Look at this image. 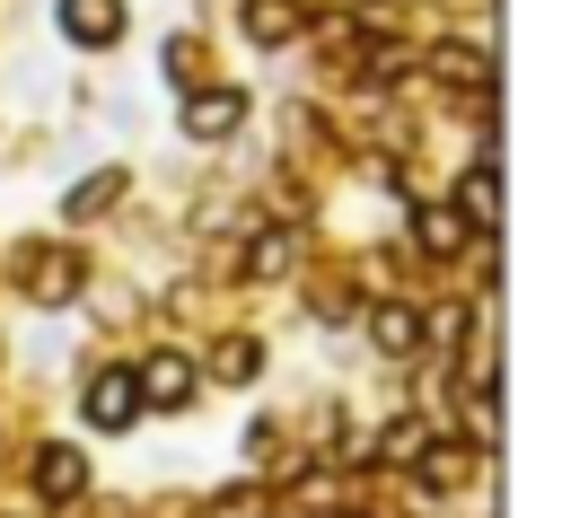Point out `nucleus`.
<instances>
[{"instance_id": "f257e3e1", "label": "nucleus", "mask_w": 562, "mask_h": 518, "mask_svg": "<svg viewBox=\"0 0 562 518\" xmlns=\"http://www.w3.org/2000/svg\"><path fill=\"white\" fill-rule=\"evenodd\" d=\"M132 386H140V404H149V413H176V404H193L202 369H193L184 351H149V360L132 369Z\"/></svg>"}, {"instance_id": "f03ea898", "label": "nucleus", "mask_w": 562, "mask_h": 518, "mask_svg": "<svg viewBox=\"0 0 562 518\" xmlns=\"http://www.w3.org/2000/svg\"><path fill=\"white\" fill-rule=\"evenodd\" d=\"M79 413H88L97 430H132V421H140V386H132V369H97L88 395H79Z\"/></svg>"}, {"instance_id": "7ed1b4c3", "label": "nucleus", "mask_w": 562, "mask_h": 518, "mask_svg": "<svg viewBox=\"0 0 562 518\" xmlns=\"http://www.w3.org/2000/svg\"><path fill=\"white\" fill-rule=\"evenodd\" d=\"M61 35L88 44V53L114 44V35H123V0H61Z\"/></svg>"}, {"instance_id": "20e7f679", "label": "nucleus", "mask_w": 562, "mask_h": 518, "mask_svg": "<svg viewBox=\"0 0 562 518\" xmlns=\"http://www.w3.org/2000/svg\"><path fill=\"white\" fill-rule=\"evenodd\" d=\"M237 114H246V97H237V88H202V97H184V132H193V140L237 132Z\"/></svg>"}, {"instance_id": "39448f33", "label": "nucleus", "mask_w": 562, "mask_h": 518, "mask_svg": "<svg viewBox=\"0 0 562 518\" xmlns=\"http://www.w3.org/2000/svg\"><path fill=\"white\" fill-rule=\"evenodd\" d=\"M35 492H44V500H79V492H88V457L53 439V448L35 457Z\"/></svg>"}, {"instance_id": "423d86ee", "label": "nucleus", "mask_w": 562, "mask_h": 518, "mask_svg": "<svg viewBox=\"0 0 562 518\" xmlns=\"http://www.w3.org/2000/svg\"><path fill=\"white\" fill-rule=\"evenodd\" d=\"M369 342L386 351V360H413V342H422V307H369Z\"/></svg>"}, {"instance_id": "0eeeda50", "label": "nucleus", "mask_w": 562, "mask_h": 518, "mask_svg": "<svg viewBox=\"0 0 562 518\" xmlns=\"http://www.w3.org/2000/svg\"><path fill=\"white\" fill-rule=\"evenodd\" d=\"M457 219H465V228H492V219H501V176H492V167H465V184H457Z\"/></svg>"}, {"instance_id": "6e6552de", "label": "nucleus", "mask_w": 562, "mask_h": 518, "mask_svg": "<svg viewBox=\"0 0 562 518\" xmlns=\"http://www.w3.org/2000/svg\"><path fill=\"white\" fill-rule=\"evenodd\" d=\"M430 70H439L448 88H483V79H492V61H483L474 44H439V53H430Z\"/></svg>"}, {"instance_id": "1a4fd4ad", "label": "nucleus", "mask_w": 562, "mask_h": 518, "mask_svg": "<svg viewBox=\"0 0 562 518\" xmlns=\"http://www.w3.org/2000/svg\"><path fill=\"white\" fill-rule=\"evenodd\" d=\"M114 193H123V167H97V176H79V184H70V202H61V211H70V219H97Z\"/></svg>"}, {"instance_id": "9d476101", "label": "nucleus", "mask_w": 562, "mask_h": 518, "mask_svg": "<svg viewBox=\"0 0 562 518\" xmlns=\"http://www.w3.org/2000/svg\"><path fill=\"white\" fill-rule=\"evenodd\" d=\"M246 35H255V44H290V35H299V9H290V0H246Z\"/></svg>"}, {"instance_id": "9b49d317", "label": "nucleus", "mask_w": 562, "mask_h": 518, "mask_svg": "<svg viewBox=\"0 0 562 518\" xmlns=\"http://www.w3.org/2000/svg\"><path fill=\"white\" fill-rule=\"evenodd\" d=\"M413 237H422L430 255H457V246H465V219H457V211H413Z\"/></svg>"}, {"instance_id": "f8f14e48", "label": "nucleus", "mask_w": 562, "mask_h": 518, "mask_svg": "<svg viewBox=\"0 0 562 518\" xmlns=\"http://www.w3.org/2000/svg\"><path fill=\"white\" fill-rule=\"evenodd\" d=\"M255 369H263V351H255L246 334H237V342H220V360H211V378H228V386H246Z\"/></svg>"}, {"instance_id": "ddd939ff", "label": "nucleus", "mask_w": 562, "mask_h": 518, "mask_svg": "<svg viewBox=\"0 0 562 518\" xmlns=\"http://www.w3.org/2000/svg\"><path fill=\"white\" fill-rule=\"evenodd\" d=\"M422 448H430V421H395V430L378 439V457H386V465H413Z\"/></svg>"}, {"instance_id": "4468645a", "label": "nucleus", "mask_w": 562, "mask_h": 518, "mask_svg": "<svg viewBox=\"0 0 562 518\" xmlns=\"http://www.w3.org/2000/svg\"><path fill=\"white\" fill-rule=\"evenodd\" d=\"M70 290H79V272H70V263H53V255H44V263H35V299H44V307H53V299H70Z\"/></svg>"}, {"instance_id": "2eb2a0df", "label": "nucleus", "mask_w": 562, "mask_h": 518, "mask_svg": "<svg viewBox=\"0 0 562 518\" xmlns=\"http://www.w3.org/2000/svg\"><path fill=\"white\" fill-rule=\"evenodd\" d=\"M422 334H430V342H465V307H439V316H422Z\"/></svg>"}, {"instance_id": "dca6fc26", "label": "nucleus", "mask_w": 562, "mask_h": 518, "mask_svg": "<svg viewBox=\"0 0 562 518\" xmlns=\"http://www.w3.org/2000/svg\"><path fill=\"white\" fill-rule=\"evenodd\" d=\"M211 518H263V492H255V483H237V492H228Z\"/></svg>"}]
</instances>
